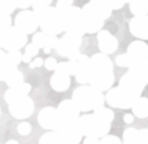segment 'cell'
<instances>
[{
	"mask_svg": "<svg viewBox=\"0 0 148 144\" xmlns=\"http://www.w3.org/2000/svg\"><path fill=\"white\" fill-rule=\"evenodd\" d=\"M114 112L106 108H98L93 115H86L78 119L81 134L86 137H104L109 133Z\"/></svg>",
	"mask_w": 148,
	"mask_h": 144,
	"instance_id": "6da1fadb",
	"label": "cell"
},
{
	"mask_svg": "<svg viewBox=\"0 0 148 144\" xmlns=\"http://www.w3.org/2000/svg\"><path fill=\"white\" fill-rule=\"evenodd\" d=\"M74 105L79 111L88 112L103 107V96L98 92L90 90H76L73 95Z\"/></svg>",
	"mask_w": 148,
	"mask_h": 144,
	"instance_id": "7a4b0ae2",
	"label": "cell"
},
{
	"mask_svg": "<svg viewBox=\"0 0 148 144\" xmlns=\"http://www.w3.org/2000/svg\"><path fill=\"white\" fill-rule=\"evenodd\" d=\"M10 105V112L14 117L18 119H25L32 116L34 112V104L30 98L22 96L19 99L12 102Z\"/></svg>",
	"mask_w": 148,
	"mask_h": 144,
	"instance_id": "3957f363",
	"label": "cell"
},
{
	"mask_svg": "<svg viewBox=\"0 0 148 144\" xmlns=\"http://www.w3.org/2000/svg\"><path fill=\"white\" fill-rule=\"evenodd\" d=\"M38 121L40 125L45 129H53L56 128L57 123V112L56 109L47 107L42 109L40 112L38 117Z\"/></svg>",
	"mask_w": 148,
	"mask_h": 144,
	"instance_id": "277c9868",
	"label": "cell"
},
{
	"mask_svg": "<svg viewBox=\"0 0 148 144\" xmlns=\"http://www.w3.org/2000/svg\"><path fill=\"white\" fill-rule=\"evenodd\" d=\"M99 45L100 49H102L105 52H112L118 45V43L114 42V38L107 32H102L99 35Z\"/></svg>",
	"mask_w": 148,
	"mask_h": 144,
	"instance_id": "5b68a950",
	"label": "cell"
},
{
	"mask_svg": "<svg viewBox=\"0 0 148 144\" xmlns=\"http://www.w3.org/2000/svg\"><path fill=\"white\" fill-rule=\"evenodd\" d=\"M51 86L57 91H64L68 88L70 84V79L66 74L57 72L54 76L51 77Z\"/></svg>",
	"mask_w": 148,
	"mask_h": 144,
	"instance_id": "8992f818",
	"label": "cell"
},
{
	"mask_svg": "<svg viewBox=\"0 0 148 144\" xmlns=\"http://www.w3.org/2000/svg\"><path fill=\"white\" fill-rule=\"evenodd\" d=\"M132 112L139 119H145L148 116V104L145 98L136 99L131 106Z\"/></svg>",
	"mask_w": 148,
	"mask_h": 144,
	"instance_id": "52a82bcc",
	"label": "cell"
},
{
	"mask_svg": "<svg viewBox=\"0 0 148 144\" xmlns=\"http://www.w3.org/2000/svg\"><path fill=\"white\" fill-rule=\"evenodd\" d=\"M121 144H140L138 130L135 128H127L123 132V142Z\"/></svg>",
	"mask_w": 148,
	"mask_h": 144,
	"instance_id": "ba28073f",
	"label": "cell"
},
{
	"mask_svg": "<svg viewBox=\"0 0 148 144\" xmlns=\"http://www.w3.org/2000/svg\"><path fill=\"white\" fill-rule=\"evenodd\" d=\"M39 144H62V141L56 131H49L40 136Z\"/></svg>",
	"mask_w": 148,
	"mask_h": 144,
	"instance_id": "9c48e42d",
	"label": "cell"
},
{
	"mask_svg": "<svg viewBox=\"0 0 148 144\" xmlns=\"http://www.w3.org/2000/svg\"><path fill=\"white\" fill-rule=\"evenodd\" d=\"M17 130H18V132L20 135L27 136L31 133V131H32V126H31V124L29 123V122L23 121V122H21V123L18 124Z\"/></svg>",
	"mask_w": 148,
	"mask_h": 144,
	"instance_id": "30bf717a",
	"label": "cell"
},
{
	"mask_svg": "<svg viewBox=\"0 0 148 144\" xmlns=\"http://www.w3.org/2000/svg\"><path fill=\"white\" fill-rule=\"evenodd\" d=\"M99 144H121V141L118 136L106 135L100 140Z\"/></svg>",
	"mask_w": 148,
	"mask_h": 144,
	"instance_id": "8fae6325",
	"label": "cell"
},
{
	"mask_svg": "<svg viewBox=\"0 0 148 144\" xmlns=\"http://www.w3.org/2000/svg\"><path fill=\"white\" fill-rule=\"evenodd\" d=\"M139 134V140L140 144H148V130L146 128H143L138 130Z\"/></svg>",
	"mask_w": 148,
	"mask_h": 144,
	"instance_id": "7c38bea8",
	"label": "cell"
},
{
	"mask_svg": "<svg viewBox=\"0 0 148 144\" xmlns=\"http://www.w3.org/2000/svg\"><path fill=\"white\" fill-rule=\"evenodd\" d=\"M39 52V49L36 45H31L27 47V50H26V54H28L29 56H36V54Z\"/></svg>",
	"mask_w": 148,
	"mask_h": 144,
	"instance_id": "4fadbf2b",
	"label": "cell"
},
{
	"mask_svg": "<svg viewBox=\"0 0 148 144\" xmlns=\"http://www.w3.org/2000/svg\"><path fill=\"white\" fill-rule=\"evenodd\" d=\"M56 66V60L54 58H49L46 61V67L47 69H49V70L53 69Z\"/></svg>",
	"mask_w": 148,
	"mask_h": 144,
	"instance_id": "5bb4252c",
	"label": "cell"
},
{
	"mask_svg": "<svg viewBox=\"0 0 148 144\" xmlns=\"http://www.w3.org/2000/svg\"><path fill=\"white\" fill-rule=\"evenodd\" d=\"M100 143V140L99 138H96V137H86L85 140L83 141V144H99Z\"/></svg>",
	"mask_w": 148,
	"mask_h": 144,
	"instance_id": "9a60e30c",
	"label": "cell"
},
{
	"mask_svg": "<svg viewBox=\"0 0 148 144\" xmlns=\"http://www.w3.org/2000/svg\"><path fill=\"white\" fill-rule=\"evenodd\" d=\"M133 119H134V117L130 114H126L125 117H123V121H125L126 123H131V122L133 121Z\"/></svg>",
	"mask_w": 148,
	"mask_h": 144,
	"instance_id": "2e32d148",
	"label": "cell"
},
{
	"mask_svg": "<svg viewBox=\"0 0 148 144\" xmlns=\"http://www.w3.org/2000/svg\"><path fill=\"white\" fill-rule=\"evenodd\" d=\"M42 64V58H37V59H35V61L34 62H32L31 63V67L32 68H34L35 66H40Z\"/></svg>",
	"mask_w": 148,
	"mask_h": 144,
	"instance_id": "e0dca14e",
	"label": "cell"
},
{
	"mask_svg": "<svg viewBox=\"0 0 148 144\" xmlns=\"http://www.w3.org/2000/svg\"><path fill=\"white\" fill-rule=\"evenodd\" d=\"M6 144H19V142H18L17 140H13V139H12V140L7 141Z\"/></svg>",
	"mask_w": 148,
	"mask_h": 144,
	"instance_id": "ac0fdd59",
	"label": "cell"
},
{
	"mask_svg": "<svg viewBox=\"0 0 148 144\" xmlns=\"http://www.w3.org/2000/svg\"><path fill=\"white\" fill-rule=\"evenodd\" d=\"M0 114H1V111H0Z\"/></svg>",
	"mask_w": 148,
	"mask_h": 144,
	"instance_id": "d6986e66",
	"label": "cell"
}]
</instances>
